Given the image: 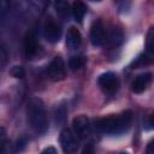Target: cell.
Instances as JSON below:
<instances>
[{
    "label": "cell",
    "instance_id": "6da1fadb",
    "mask_svg": "<svg viewBox=\"0 0 154 154\" xmlns=\"http://www.w3.org/2000/svg\"><path fill=\"white\" fill-rule=\"evenodd\" d=\"M132 122L131 111H125L117 116H109L95 120V129L107 135H120L129 130Z\"/></svg>",
    "mask_w": 154,
    "mask_h": 154
},
{
    "label": "cell",
    "instance_id": "7a4b0ae2",
    "mask_svg": "<svg viewBox=\"0 0 154 154\" xmlns=\"http://www.w3.org/2000/svg\"><path fill=\"white\" fill-rule=\"evenodd\" d=\"M26 118L30 128L37 134H45L48 129V119L45 103L38 97H32L26 105Z\"/></svg>",
    "mask_w": 154,
    "mask_h": 154
},
{
    "label": "cell",
    "instance_id": "3957f363",
    "mask_svg": "<svg viewBox=\"0 0 154 154\" xmlns=\"http://www.w3.org/2000/svg\"><path fill=\"white\" fill-rule=\"evenodd\" d=\"M59 142H60V147H61L64 154H76L77 153L78 138H77L76 134L71 129L64 128L60 131Z\"/></svg>",
    "mask_w": 154,
    "mask_h": 154
},
{
    "label": "cell",
    "instance_id": "277c9868",
    "mask_svg": "<svg viewBox=\"0 0 154 154\" xmlns=\"http://www.w3.org/2000/svg\"><path fill=\"white\" fill-rule=\"evenodd\" d=\"M47 76L53 82L63 81L66 77V67L61 57L57 55L52 59V61L47 66Z\"/></svg>",
    "mask_w": 154,
    "mask_h": 154
},
{
    "label": "cell",
    "instance_id": "5b68a950",
    "mask_svg": "<svg viewBox=\"0 0 154 154\" xmlns=\"http://www.w3.org/2000/svg\"><path fill=\"white\" fill-rule=\"evenodd\" d=\"M97 84L105 93L112 94V93L117 91V89L119 87V78L113 72H105L99 76Z\"/></svg>",
    "mask_w": 154,
    "mask_h": 154
},
{
    "label": "cell",
    "instance_id": "8992f818",
    "mask_svg": "<svg viewBox=\"0 0 154 154\" xmlns=\"http://www.w3.org/2000/svg\"><path fill=\"white\" fill-rule=\"evenodd\" d=\"M72 129L76 136L81 140L87 138L90 134V120L87 116L79 114L73 118L72 120Z\"/></svg>",
    "mask_w": 154,
    "mask_h": 154
},
{
    "label": "cell",
    "instance_id": "52a82bcc",
    "mask_svg": "<svg viewBox=\"0 0 154 154\" xmlns=\"http://www.w3.org/2000/svg\"><path fill=\"white\" fill-rule=\"evenodd\" d=\"M43 36L51 43H55L60 40L61 29L52 17H48L43 24Z\"/></svg>",
    "mask_w": 154,
    "mask_h": 154
},
{
    "label": "cell",
    "instance_id": "ba28073f",
    "mask_svg": "<svg viewBox=\"0 0 154 154\" xmlns=\"http://www.w3.org/2000/svg\"><path fill=\"white\" fill-rule=\"evenodd\" d=\"M89 38L93 46L100 47L106 42V30L103 23L97 19L95 20L91 26H90V32H89Z\"/></svg>",
    "mask_w": 154,
    "mask_h": 154
},
{
    "label": "cell",
    "instance_id": "9c48e42d",
    "mask_svg": "<svg viewBox=\"0 0 154 154\" xmlns=\"http://www.w3.org/2000/svg\"><path fill=\"white\" fill-rule=\"evenodd\" d=\"M152 78H153V75L150 72H143V73H140L137 75L132 83H131V90L132 93L135 94H141L143 93L150 84L152 82Z\"/></svg>",
    "mask_w": 154,
    "mask_h": 154
},
{
    "label": "cell",
    "instance_id": "30bf717a",
    "mask_svg": "<svg viewBox=\"0 0 154 154\" xmlns=\"http://www.w3.org/2000/svg\"><path fill=\"white\" fill-rule=\"evenodd\" d=\"M23 51H24V55L28 59H32L38 51V45L36 41L35 35L29 31L26 32V35L24 36V41H23Z\"/></svg>",
    "mask_w": 154,
    "mask_h": 154
},
{
    "label": "cell",
    "instance_id": "8fae6325",
    "mask_svg": "<svg viewBox=\"0 0 154 154\" xmlns=\"http://www.w3.org/2000/svg\"><path fill=\"white\" fill-rule=\"evenodd\" d=\"M123 38H124V34L119 26L113 25L109 28L108 31H106V43L111 48L118 47L123 42Z\"/></svg>",
    "mask_w": 154,
    "mask_h": 154
},
{
    "label": "cell",
    "instance_id": "7c38bea8",
    "mask_svg": "<svg viewBox=\"0 0 154 154\" xmlns=\"http://www.w3.org/2000/svg\"><path fill=\"white\" fill-rule=\"evenodd\" d=\"M82 43V35L76 26H70L66 32V46L70 49L79 48Z\"/></svg>",
    "mask_w": 154,
    "mask_h": 154
},
{
    "label": "cell",
    "instance_id": "4fadbf2b",
    "mask_svg": "<svg viewBox=\"0 0 154 154\" xmlns=\"http://www.w3.org/2000/svg\"><path fill=\"white\" fill-rule=\"evenodd\" d=\"M87 10L88 8H87L85 4L82 2V1H75L71 5V13H72L75 20L78 22V23H81L82 19L84 18V16L87 13Z\"/></svg>",
    "mask_w": 154,
    "mask_h": 154
},
{
    "label": "cell",
    "instance_id": "5bb4252c",
    "mask_svg": "<svg viewBox=\"0 0 154 154\" xmlns=\"http://www.w3.org/2000/svg\"><path fill=\"white\" fill-rule=\"evenodd\" d=\"M85 64V58L83 55H73L69 60V66L71 70H79L84 66Z\"/></svg>",
    "mask_w": 154,
    "mask_h": 154
},
{
    "label": "cell",
    "instance_id": "9a60e30c",
    "mask_svg": "<svg viewBox=\"0 0 154 154\" xmlns=\"http://www.w3.org/2000/svg\"><path fill=\"white\" fill-rule=\"evenodd\" d=\"M57 13L60 16V17H65L69 14V10H70V5L66 2V1H55L53 4Z\"/></svg>",
    "mask_w": 154,
    "mask_h": 154
},
{
    "label": "cell",
    "instance_id": "2e32d148",
    "mask_svg": "<svg viewBox=\"0 0 154 154\" xmlns=\"http://www.w3.org/2000/svg\"><path fill=\"white\" fill-rule=\"evenodd\" d=\"M149 61H150V59L148 58V55L143 53V54H140L137 58H135V60L131 63L130 67L131 69H138V67H142L144 65H148Z\"/></svg>",
    "mask_w": 154,
    "mask_h": 154
},
{
    "label": "cell",
    "instance_id": "e0dca14e",
    "mask_svg": "<svg viewBox=\"0 0 154 154\" xmlns=\"http://www.w3.org/2000/svg\"><path fill=\"white\" fill-rule=\"evenodd\" d=\"M5 129L1 128V154H12L13 153V148L11 146V143L5 138Z\"/></svg>",
    "mask_w": 154,
    "mask_h": 154
},
{
    "label": "cell",
    "instance_id": "ac0fdd59",
    "mask_svg": "<svg viewBox=\"0 0 154 154\" xmlns=\"http://www.w3.org/2000/svg\"><path fill=\"white\" fill-rule=\"evenodd\" d=\"M146 47L148 52L154 53V26L150 28L147 32V40H146Z\"/></svg>",
    "mask_w": 154,
    "mask_h": 154
},
{
    "label": "cell",
    "instance_id": "d6986e66",
    "mask_svg": "<svg viewBox=\"0 0 154 154\" xmlns=\"http://www.w3.org/2000/svg\"><path fill=\"white\" fill-rule=\"evenodd\" d=\"M10 75L14 78H23V77H25V70L20 65H14V66L11 67Z\"/></svg>",
    "mask_w": 154,
    "mask_h": 154
},
{
    "label": "cell",
    "instance_id": "ffe728a7",
    "mask_svg": "<svg viewBox=\"0 0 154 154\" xmlns=\"http://www.w3.org/2000/svg\"><path fill=\"white\" fill-rule=\"evenodd\" d=\"M25 140L24 138H18L16 141V144H14V152H22L25 147Z\"/></svg>",
    "mask_w": 154,
    "mask_h": 154
},
{
    "label": "cell",
    "instance_id": "44dd1931",
    "mask_svg": "<svg viewBox=\"0 0 154 154\" xmlns=\"http://www.w3.org/2000/svg\"><path fill=\"white\" fill-rule=\"evenodd\" d=\"M81 154H94V144H93L91 142L87 143V144L83 147Z\"/></svg>",
    "mask_w": 154,
    "mask_h": 154
},
{
    "label": "cell",
    "instance_id": "7402d4cb",
    "mask_svg": "<svg viewBox=\"0 0 154 154\" xmlns=\"http://www.w3.org/2000/svg\"><path fill=\"white\" fill-rule=\"evenodd\" d=\"M146 154H154V138L148 142L146 148Z\"/></svg>",
    "mask_w": 154,
    "mask_h": 154
},
{
    "label": "cell",
    "instance_id": "603a6c76",
    "mask_svg": "<svg viewBox=\"0 0 154 154\" xmlns=\"http://www.w3.org/2000/svg\"><path fill=\"white\" fill-rule=\"evenodd\" d=\"M41 154H58V153L54 147H47L41 152Z\"/></svg>",
    "mask_w": 154,
    "mask_h": 154
},
{
    "label": "cell",
    "instance_id": "cb8c5ba5",
    "mask_svg": "<svg viewBox=\"0 0 154 154\" xmlns=\"http://www.w3.org/2000/svg\"><path fill=\"white\" fill-rule=\"evenodd\" d=\"M149 125L154 129V112L150 114V117H149Z\"/></svg>",
    "mask_w": 154,
    "mask_h": 154
},
{
    "label": "cell",
    "instance_id": "d4e9b609",
    "mask_svg": "<svg viewBox=\"0 0 154 154\" xmlns=\"http://www.w3.org/2000/svg\"><path fill=\"white\" fill-rule=\"evenodd\" d=\"M120 154H126V153H120Z\"/></svg>",
    "mask_w": 154,
    "mask_h": 154
}]
</instances>
